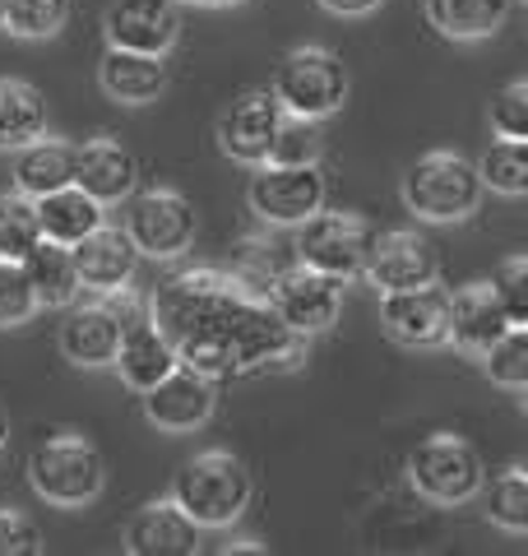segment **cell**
I'll list each match as a JSON object with an SVG mask.
<instances>
[{
	"label": "cell",
	"instance_id": "obj_1",
	"mask_svg": "<svg viewBox=\"0 0 528 556\" xmlns=\"http://www.w3.org/2000/svg\"><path fill=\"white\" fill-rule=\"evenodd\" d=\"M255 496V478L232 450H204L186 459L181 473L172 478V501L196 529H227L246 515Z\"/></svg>",
	"mask_w": 528,
	"mask_h": 556
},
{
	"label": "cell",
	"instance_id": "obj_2",
	"mask_svg": "<svg viewBox=\"0 0 528 556\" xmlns=\"http://www.w3.org/2000/svg\"><path fill=\"white\" fill-rule=\"evenodd\" d=\"M28 486L38 492V501H47L56 510H84L108 486V459L79 431H61V437H47L33 445Z\"/></svg>",
	"mask_w": 528,
	"mask_h": 556
},
{
	"label": "cell",
	"instance_id": "obj_3",
	"mask_svg": "<svg viewBox=\"0 0 528 556\" xmlns=\"http://www.w3.org/2000/svg\"><path fill=\"white\" fill-rule=\"evenodd\" d=\"M482 181H478V167H473L464 153L454 149H431L422 153L417 163H408L403 172V208L422 223H464L478 214L482 204Z\"/></svg>",
	"mask_w": 528,
	"mask_h": 556
},
{
	"label": "cell",
	"instance_id": "obj_4",
	"mask_svg": "<svg viewBox=\"0 0 528 556\" xmlns=\"http://www.w3.org/2000/svg\"><path fill=\"white\" fill-rule=\"evenodd\" d=\"M237 298L241 288L232 283L227 269H186L167 278L149 298V316L176 348L181 339H196V334H223V320Z\"/></svg>",
	"mask_w": 528,
	"mask_h": 556
},
{
	"label": "cell",
	"instance_id": "obj_5",
	"mask_svg": "<svg viewBox=\"0 0 528 556\" xmlns=\"http://www.w3.org/2000/svg\"><path fill=\"white\" fill-rule=\"evenodd\" d=\"M348 89H352L348 65L334 56L329 47H315V42L284 51V61L274 65V84H269L278 108L292 112V116H311V121L343 112Z\"/></svg>",
	"mask_w": 528,
	"mask_h": 556
},
{
	"label": "cell",
	"instance_id": "obj_6",
	"mask_svg": "<svg viewBox=\"0 0 528 556\" xmlns=\"http://www.w3.org/2000/svg\"><path fill=\"white\" fill-rule=\"evenodd\" d=\"M408 482L431 506H464L482 492L487 468L473 441L454 437V431H431L408 450Z\"/></svg>",
	"mask_w": 528,
	"mask_h": 556
},
{
	"label": "cell",
	"instance_id": "obj_7",
	"mask_svg": "<svg viewBox=\"0 0 528 556\" xmlns=\"http://www.w3.org/2000/svg\"><path fill=\"white\" fill-rule=\"evenodd\" d=\"M223 343L232 348V362H237L241 376L297 367V362L306 357V334L288 329L269 302H264V298H246V292L232 302V311H227Z\"/></svg>",
	"mask_w": 528,
	"mask_h": 556
},
{
	"label": "cell",
	"instance_id": "obj_8",
	"mask_svg": "<svg viewBox=\"0 0 528 556\" xmlns=\"http://www.w3.org/2000/svg\"><path fill=\"white\" fill-rule=\"evenodd\" d=\"M126 237L135 241L139 255L149 260H176L196 247V232H200V218H196V204H190L181 190L172 186H153V190H130L126 200Z\"/></svg>",
	"mask_w": 528,
	"mask_h": 556
},
{
	"label": "cell",
	"instance_id": "obj_9",
	"mask_svg": "<svg viewBox=\"0 0 528 556\" xmlns=\"http://www.w3.org/2000/svg\"><path fill=\"white\" fill-rule=\"evenodd\" d=\"M372 241H376V232L362 214L315 208L306 223H297L292 255L311 269L339 278V283H352V278H362V265H366V255H372Z\"/></svg>",
	"mask_w": 528,
	"mask_h": 556
},
{
	"label": "cell",
	"instance_id": "obj_10",
	"mask_svg": "<svg viewBox=\"0 0 528 556\" xmlns=\"http://www.w3.org/2000/svg\"><path fill=\"white\" fill-rule=\"evenodd\" d=\"M325 195H329V181L320 163H260L251 186H246L255 218L269 223V228L306 223L315 208H325Z\"/></svg>",
	"mask_w": 528,
	"mask_h": 556
},
{
	"label": "cell",
	"instance_id": "obj_11",
	"mask_svg": "<svg viewBox=\"0 0 528 556\" xmlns=\"http://www.w3.org/2000/svg\"><path fill=\"white\" fill-rule=\"evenodd\" d=\"M264 302L278 311V320L297 334H325V329L339 320L343 311V283L339 278H329L320 269L302 265V260H292V265L278 269V278L264 292Z\"/></svg>",
	"mask_w": 528,
	"mask_h": 556
},
{
	"label": "cell",
	"instance_id": "obj_12",
	"mask_svg": "<svg viewBox=\"0 0 528 556\" xmlns=\"http://www.w3.org/2000/svg\"><path fill=\"white\" fill-rule=\"evenodd\" d=\"M278 121H284V108H278V98L269 89H246L241 98L227 102L218 126H214L218 153L223 159H232V163H246V167L269 163Z\"/></svg>",
	"mask_w": 528,
	"mask_h": 556
},
{
	"label": "cell",
	"instance_id": "obj_13",
	"mask_svg": "<svg viewBox=\"0 0 528 556\" xmlns=\"http://www.w3.org/2000/svg\"><path fill=\"white\" fill-rule=\"evenodd\" d=\"M139 404H144V417L158 431H167V437H186V431H200L209 417H214L218 386L209 376H200V371H190V367L176 362L158 386H149L144 394H139Z\"/></svg>",
	"mask_w": 528,
	"mask_h": 556
},
{
	"label": "cell",
	"instance_id": "obj_14",
	"mask_svg": "<svg viewBox=\"0 0 528 556\" xmlns=\"http://www.w3.org/2000/svg\"><path fill=\"white\" fill-rule=\"evenodd\" d=\"M380 329L399 348H440L450 339V292L436 283L380 292Z\"/></svg>",
	"mask_w": 528,
	"mask_h": 556
},
{
	"label": "cell",
	"instance_id": "obj_15",
	"mask_svg": "<svg viewBox=\"0 0 528 556\" xmlns=\"http://www.w3.org/2000/svg\"><path fill=\"white\" fill-rule=\"evenodd\" d=\"M102 33H108V47L167 56L181 42V0H112Z\"/></svg>",
	"mask_w": 528,
	"mask_h": 556
},
{
	"label": "cell",
	"instance_id": "obj_16",
	"mask_svg": "<svg viewBox=\"0 0 528 556\" xmlns=\"http://www.w3.org/2000/svg\"><path fill=\"white\" fill-rule=\"evenodd\" d=\"M440 269L436 247L417 228H394L372 241V255L362 265V278L372 283L376 292H399V288H417V283H431Z\"/></svg>",
	"mask_w": 528,
	"mask_h": 556
},
{
	"label": "cell",
	"instance_id": "obj_17",
	"mask_svg": "<svg viewBox=\"0 0 528 556\" xmlns=\"http://www.w3.org/2000/svg\"><path fill=\"white\" fill-rule=\"evenodd\" d=\"M70 260H75V274H79V288L88 292H112L121 283L135 278V265H139V251L135 241L126 237V228H112V223H98L88 237H79L70 247Z\"/></svg>",
	"mask_w": 528,
	"mask_h": 556
},
{
	"label": "cell",
	"instance_id": "obj_18",
	"mask_svg": "<svg viewBox=\"0 0 528 556\" xmlns=\"http://www.w3.org/2000/svg\"><path fill=\"white\" fill-rule=\"evenodd\" d=\"M112 367L121 371V380L144 394L149 386H158L172 367H176V348L172 339L158 329V320L149 316V311H139V316L121 320V343H116V362Z\"/></svg>",
	"mask_w": 528,
	"mask_h": 556
},
{
	"label": "cell",
	"instance_id": "obj_19",
	"mask_svg": "<svg viewBox=\"0 0 528 556\" xmlns=\"http://www.w3.org/2000/svg\"><path fill=\"white\" fill-rule=\"evenodd\" d=\"M75 186L84 195H93L102 208L108 204H121L139 186V163L135 153L121 144V139H88V144L75 149Z\"/></svg>",
	"mask_w": 528,
	"mask_h": 556
},
{
	"label": "cell",
	"instance_id": "obj_20",
	"mask_svg": "<svg viewBox=\"0 0 528 556\" xmlns=\"http://www.w3.org/2000/svg\"><path fill=\"white\" fill-rule=\"evenodd\" d=\"M510 329V316L501 298L491 292V283H464L460 292H450V339L460 353L482 357L491 343Z\"/></svg>",
	"mask_w": 528,
	"mask_h": 556
},
{
	"label": "cell",
	"instance_id": "obj_21",
	"mask_svg": "<svg viewBox=\"0 0 528 556\" xmlns=\"http://www.w3.org/2000/svg\"><path fill=\"white\" fill-rule=\"evenodd\" d=\"M98 84L121 108H144V102H158L167 93V56L108 47V56L98 61Z\"/></svg>",
	"mask_w": 528,
	"mask_h": 556
},
{
	"label": "cell",
	"instance_id": "obj_22",
	"mask_svg": "<svg viewBox=\"0 0 528 556\" xmlns=\"http://www.w3.org/2000/svg\"><path fill=\"white\" fill-rule=\"evenodd\" d=\"M196 547H200V529L181 515L176 501H149L126 525L130 556H190Z\"/></svg>",
	"mask_w": 528,
	"mask_h": 556
},
{
	"label": "cell",
	"instance_id": "obj_23",
	"mask_svg": "<svg viewBox=\"0 0 528 556\" xmlns=\"http://www.w3.org/2000/svg\"><path fill=\"white\" fill-rule=\"evenodd\" d=\"M116 343H121V320L108 311V302L70 306V316L61 325V353L70 367H88V371L112 367Z\"/></svg>",
	"mask_w": 528,
	"mask_h": 556
},
{
	"label": "cell",
	"instance_id": "obj_24",
	"mask_svg": "<svg viewBox=\"0 0 528 556\" xmlns=\"http://www.w3.org/2000/svg\"><path fill=\"white\" fill-rule=\"evenodd\" d=\"M14 190H24L28 200L61 190L75 181V144H65L56 135H38L24 149H14Z\"/></svg>",
	"mask_w": 528,
	"mask_h": 556
},
{
	"label": "cell",
	"instance_id": "obj_25",
	"mask_svg": "<svg viewBox=\"0 0 528 556\" xmlns=\"http://www.w3.org/2000/svg\"><path fill=\"white\" fill-rule=\"evenodd\" d=\"M33 208H38L42 241H56V247H75L79 237H88L102 223V204L93 195H84L75 181L38 195V200H33Z\"/></svg>",
	"mask_w": 528,
	"mask_h": 556
},
{
	"label": "cell",
	"instance_id": "obj_26",
	"mask_svg": "<svg viewBox=\"0 0 528 556\" xmlns=\"http://www.w3.org/2000/svg\"><path fill=\"white\" fill-rule=\"evenodd\" d=\"M47 135V98L38 84L20 75H0V149L14 153L28 139Z\"/></svg>",
	"mask_w": 528,
	"mask_h": 556
},
{
	"label": "cell",
	"instance_id": "obj_27",
	"mask_svg": "<svg viewBox=\"0 0 528 556\" xmlns=\"http://www.w3.org/2000/svg\"><path fill=\"white\" fill-rule=\"evenodd\" d=\"M24 274L33 283V298L47 311H65L79 302V274H75V260H70V247H56V241H38L28 255H24Z\"/></svg>",
	"mask_w": 528,
	"mask_h": 556
},
{
	"label": "cell",
	"instance_id": "obj_28",
	"mask_svg": "<svg viewBox=\"0 0 528 556\" xmlns=\"http://www.w3.org/2000/svg\"><path fill=\"white\" fill-rule=\"evenodd\" d=\"M515 0H427V20L436 24L440 38L454 42H482L491 33H501L510 20Z\"/></svg>",
	"mask_w": 528,
	"mask_h": 556
},
{
	"label": "cell",
	"instance_id": "obj_29",
	"mask_svg": "<svg viewBox=\"0 0 528 556\" xmlns=\"http://www.w3.org/2000/svg\"><path fill=\"white\" fill-rule=\"evenodd\" d=\"M473 167H478V181L491 186L496 195L515 200V195H524V190H528V144H524V139H501L496 135Z\"/></svg>",
	"mask_w": 528,
	"mask_h": 556
},
{
	"label": "cell",
	"instance_id": "obj_30",
	"mask_svg": "<svg viewBox=\"0 0 528 556\" xmlns=\"http://www.w3.org/2000/svg\"><path fill=\"white\" fill-rule=\"evenodd\" d=\"M70 20V0H5L0 5V28H10L24 42L56 38Z\"/></svg>",
	"mask_w": 528,
	"mask_h": 556
},
{
	"label": "cell",
	"instance_id": "obj_31",
	"mask_svg": "<svg viewBox=\"0 0 528 556\" xmlns=\"http://www.w3.org/2000/svg\"><path fill=\"white\" fill-rule=\"evenodd\" d=\"M42 241L38 208L24 190H0V260H24Z\"/></svg>",
	"mask_w": 528,
	"mask_h": 556
},
{
	"label": "cell",
	"instance_id": "obj_32",
	"mask_svg": "<svg viewBox=\"0 0 528 556\" xmlns=\"http://www.w3.org/2000/svg\"><path fill=\"white\" fill-rule=\"evenodd\" d=\"M487 515H491V525H501L505 533H524L528 529V468L524 464H510V468H501V473L491 478Z\"/></svg>",
	"mask_w": 528,
	"mask_h": 556
},
{
	"label": "cell",
	"instance_id": "obj_33",
	"mask_svg": "<svg viewBox=\"0 0 528 556\" xmlns=\"http://www.w3.org/2000/svg\"><path fill=\"white\" fill-rule=\"evenodd\" d=\"M482 367L491 376V386L519 394L528 386V325H510L505 334L482 353Z\"/></svg>",
	"mask_w": 528,
	"mask_h": 556
},
{
	"label": "cell",
	"instance_id": "obj_34",
	"mask_svg": "<svg viewBox=\"0 0 528 556\" xmlns=\"http://www.w3.org/2000/svg\"><path fill=\"white\" fill-rule=\"evenodd\" d=\"M320 153H325L320 121L284 112L278 135H274V149H269V163H320Z\"/></svg>",
	"mask_w": 528,
	"mask_h": 556
},
{
	"label": "cell",
	"instance_id": "obj_35",
	"mask_svg": "<svg viewBox=\"0 0 528 556\" xmlns=\"http://www.w3.org/2000/svg\"><path fill=\"white\" fill-rule=\"evenodd\" d=\"M278 269H284V260H278L274 241H241V255L232 260V283L246 292V298H264L269 292V283L278 278Z\"/></svg>",
	"mask_w": 528,
	"mask_h": 556
},
{
	"label": "cell",
	"instance_id": "obj_36",
	"mask_svg": "<svg viewBox=\"0 0 528 556\" xmlns=\"http://www.w3.org/2000/svg\"><path fill=\"white\" fill-rule=\"evenodd\" d=\"M38 298L24 274V260H0V329H20L38 316Z\"/></svg>",
	"mask_w": 528,
	"mask_h": 556
},
{
	"label": "cell",
	"instance_id": "obj_37",
	"mask_svg": "<svg viewBox=\"0 0 528 556\" xmlns=\"http://www.w3.org/2000/svg\"><path fill=\"white\" fill-rule=\"evenodd\" d=\"M491 292L501 298L510 325H528V260L524 255H505L496 278H491Z\"/></svg>",
	"mask_w": 528,
	"mask_h": 556
},
{
	"label": "cell",
	"instance_id": "obj_38",
	"mask_svg": "<svg viewBox=\"0 0 528 556\" xmlns=\"http://www.w3.org/2000/svg\"><path fill=\"white\" fill-rule=\"evenodd\" d=\"M491 130L501 139H528V79H515L491 98Z\"/></svg>",
	"mask_w": 528,
	"mask_h": 556
},
{
	"label": "cell",
	"instance_id": "obj_39",
	"mask_svg": "<svg viewBox=\"0 0 528 556\" xmlns=\"http://www.w3.org/2000/svg\"><path fill=\"white\" fill-rule=\"evenodd\" d=\"M42 552V533L24 510L0 506V556H38Z\"/></svg>",
	"mask_w": 528,
	"mask_h": 556
},
{
	"label": "cell",
	"instance_id": "obj_40",
	"mask_svg": "<svg viewBox=\"0 0 528 556\" xmlns=\"http://www.w3.org/2000/svg\"><path fill=\"white\" fill-rule=\"evenodd\" d=\"M315 5L329 10V14H339V20H362V14L380 10L385 0H315Z\"/></svg>",
	"mask_w": 528,
	"mask_h": 556
},
{
	"label": "cell",
	"instance_id": "obj_41",
	"mask_svg": "<svg viewBox=\"0 0 528 556\" xmlns=\"http://www.w3.org/2000/svg\"><path fill=\"white\" fill-rule=\"evenodd\" d=\"M186 5H204V10H227V5H241V0H186Z\"/></svg>",
	"mask_w": 528,
	"mask_h": 556
},
{
	"label": "cell",
	"instance_id": "obj_42",
	"mask_svg": "<svg viewBox=\"0 0 528 556\" xmlns=\"http://www.w3.org/2000/svg\"><path fill=\"white\" fill-rule=\"evenodd\" d=\"M5 445H10V413L0 408V455H5Z\"/></svg>",
	"mask_w": 528,
	"mask_h": 556
},
{
	"label": "cell",
	"instance_id": "obj_43",
	"mask_svg": "<svg viewBox=\"0 0 528 556\" xmlns=\"http://www.w3.org/2000/svg\"><path fill=\"white\" fill-rule=\"evenodd\" d=\"M0 5H5V0H0Z\"/></svg>",
	"mask_w": 528,
	"mask_h": 556
}]
</instances>
